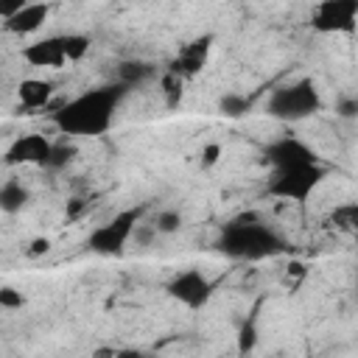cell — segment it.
<instances>
[{"label":"cell","instance_id":"obj_1","mask_svg":"<svg viewBox=\"0 0 358 358\" xmlns=\"http://www.w3.org/2000/svg\"><path fill=\"white\" fill-rule=\"evenodd\" d=\"M131 90L120 81L112 84H98L90 87L84 92H78L76 98L64 101L62 106H56L50 112V123L67 137H101L115 126V115L120 109V103L126 101Z\"/></svg>","mask_w":358,"mask_h":358},{"label":"cell","instance_id":"obj_20","mask_svg":"<svg viewBox=\"0 0 358 358\" xmlns=\"http://www.w3.org/2000/svg\"><path fill=\"white\" fill-rule=\"evenodd\" d=\"M257 344V316L252 313L243 324H241V333H238V352L241 355H249Z\"/></svg>","mask_w":358,"mask_h":358},{"label":"cell","instance_id":"obj_25","mask_svg":"<svg viewBox=\"0 0 358 358\" xmlns=\"http://www.w3.org/2000/svg\"><path fill=\"white\" fill-rule=\"evenodd\" d=\"M221 145L218 143H207V145H201V151H199V168L201 171H207V168H213L218 159H221Z\"/></svg>","mask_w":358,"mask_h":358},{"label":"cell","instance_id":"obj_19","mask_svg":"<svg viewBox=\"0 0 358 358\" xmlns=\"http://www.w3.org/2000/svg\"><path fill=\"white\" fill-rule=\"evenodd\" d=\"M76 157V145L64 137V140H56L53 143V154H50V162H48V171H62L67 168V162H73Z\"/></svg>","mask_w":358,"mask_h":358},{"label":"cell","instance_id":"obj_10","mask_svg":"<svg viewBox=\"0 0 358 358\" xmlns=\"http://www.w3.org/2000/svg\"><path fill=\"white\" fill-rule=\"evenodd\" d=\"M53 143L56 140L39 134V131L20 134L6 148V165H36V168L48 171V162H50V154H53Z\"/></svg>","mask_w":358,"mask_h":358},{"label":"cell","instance_id":"obj_21","mask_svg":"<svg viewBox=\"0 0 358 358\" xmlns=\"http://www.w3.org/2000/svg\"><path fill=\"white\" fill-rule=\"evenodd\" d=\"M333 218L338 221V227H344V229L358 241V201H352V204H347V207L336 210V213H333Z\"/></svg>","mask_w":358,"mask_h":358},{"label":"cell","instance_id":"obj_29","mask_svg":"<svg viewBox=\"0 0 358 358\" xmlns=\"http://www.w3.org/2000/svg\"><path fill=\"white\" fill-rule=\"evenodd\" d=\"M355 288H358V274H355Z\"/></svg>","mask_w":358,"mask_h":358},{"label":"cell","instance_id":"obj_23","mask_svg":"<svg viewBox=\"0 0 358 358\" xmlns=\"http://www.w3.org/2000/svg\"><path fill=\"white\" fill-rule=\"evenodd\" d=\"M336 115L344 120H358V95H341L336 101Z\"/></svg>","mask_w":358,"mask_h":358},{"label":"cell","instance_id":"obj_26","mask_svg":"<svg viewBox=\"0 0 358 358\" xmlns=\"http://www.w3.org/2000/svg\"><path fill=\"white\" fill-rule=\"evenodd\" d=\"M50 252V241L48 238H34L31 243H28V249H25V257H42V255H48Z\"/></svg>","mask_w":358,"mask_h":358},{"label":"cell","instance_id":"obj_7","mask_svg":"<svg viewBox=\"0 0 358 358\" xmlns=\"http://www.w3.org/2000/svg\"><path fill=\"white\" fill-rule=\"evenodd\" d=\"M308 25L324 36H347L358 31V0H322L310 8Z\"/></svg>","mask_w":358,"mask_h":358},{"label":"cell","instance_id":"obj_11","mask_svg":"<svg viewBox=\"0 0 358 358\" xmlns=\"http://www.w3.org/2000/svg\"><path fill=\"white\" fill-rule=\"evenodd\" d=\"M210 50H213V34H201V36L190 39L187 45H182L179 53L168 62L165 70L179 76V78H185V81H190L204 70V64L210 59Z\"/></svg>","mask_w":358,"mask_h":358},{"label":"cell","instance_id":"obj_13","mask_svg":"<svg viewBox=\"0 0 358 358\" xmlns=\"http://www.w3.org/2000/svg\"><path fill=\"white\" fill-rule=\"evenodd\" d=\"M53 92H56V84L48 81V78H22V81L17 84V101H20V106L28 109V112L45 109V106L50 103Z\"/></svg>","mask_w":358,"mask_h":358},{"label":"cell","instance_id":"obj_22","mask_svg":"<svg viewBox=\"0 0 358 358\" xmlns=\"http://www.w3.org/2000/svg\"><path fill=\"white\" fill-rule=\"evenodd\" d=\"M157 238H159V232H157V227H154L151 221H145V218H143V221L137 224V229H134V235H131V243H134L137 249H148V246H151V243H154Z\"/></svg>","mask_w":358,"mask_h":358},{"label":"cell","instance_id":"obj_8","mask_svg":"<svg viewBox=\"0 0 358 358\" xmlns=\"http://www.w3.org/2000/svg\"><path fill=\"white\" fill-rule=\"evenodd\" d=\"M168 296L190 310H201L210 305L213 294H215V282L201 271V268H185V271H176L168 285H165Z\"/></svg>","mask_w":358,"mask_h":358},{"label":"cell","instance_id":"obj_4","mask_svg":"<svg viewBox=\"0 0 358 358\" xmlns=\"http://www.w3.org/2000/svg\"><path fill=\"white\" fill-rule=\"evenodd\" d=\"M322 109V95L313 78H296L271 90L266 101V115L280 123H302Z\"/></svg>","mask_w":358,"mask_h":358},{"label":"cell","instance_id":"obj_3","mask_svg":"<svg viewBox=\"0 0 358 358\" xmlns=\"http://www.w3.org/2000/svg\"><path fill=\"white\" fill-rule=\"evenodd\" d=\"M92 48V39L81 31H67V34H50L42 39L28 42L20 56L25 64L39 67V70H62L64 64L81 62Z\"/></svg>","mask_w":358,"mask_h":358},{"label":"cell","instance_id":"obj_17","mask_svg":"<svg viewBox=\"0 0 358 358\" xmlns=\"http://www.w3.org/2000/svg\"><path fill=\"white\" fill-rule=\"evenodd\" d=\"M185 78H179V76H173V73H162V78H159V87H162V98H165V106L168 109H176L179 106V101H182V95H185Z\"/></svg>","mask_w":358,"mask_h":358},{"label":"cell","instance_id":"obj_18","mask_svg":"<svg viewBox=\"0 0 358 358\" xmlns=\"http://www.w3.org/2000/svg\"><path fill=\"white\" fill-rule=\"evenodd\" d=\"M151 224L157 227L159 235H176V232L182 229L185 218H182L179 210H173V207H162V210H157V215L151 218Z\"/></svg>","mask_w":358,"mask_h":358},{"label":"cell","instance_id":"obj_5","mask_svg":"<svg viewBox=\"0 0 358 358\" xmlns=\"http://www.w3.org/2000/svg\"><path fill=\"white\" fill-rule=\"evenodd\" d=\"M145 207H126L117 210L109 221L98 224L95 229H90L87 235V249L98 257H120L126 255V249L131 246V235L137 229V224L143 221Z\"/></svg>","mask_w":358,"mask_h":358},{"label":"cell","instance_id":"obj_2","mask_svg":"<svg viewBox=\"0 0 358 358\" xmlns=\"http://www.w3.org/2000/svg\"><path fill=\"white\" fill-rule=\"evenodd\" d=\"M215 249L229 260L255 263V260H266V257L285 252V241L274 227H268L266 221H260L257 215L249 213V215H238L221 227Z\"/></svg>","mask_w":358,"mask_h":358},{"label":"cell","instance_id":"obj_14","mask_svg":"<svg viewBox=\"0 0 358 358\" xmlns=\"http://www.w3.org/2000/svg\"><path fill=\"white\" fill-rule=\"evenodd\" d=\"M31 204V190L20 179H6L0 187V210L6 215H17Z\"/></svg>","mask_w":358,"mask_h":358},{"label":"cell","instance_id":"obj_27","mask_svg":"<svg viewBox=\"0 0 358 358\" xmlns=\"http://www.w3.org/2000/svg\"><path fill=\"white\" fill-rule=\"evenodd\" d=\"M92 358H117V347H95Z\"/></svg>","mask_w":358,"mask_h":358},{"label":"cell","instance_id":"obj_15","mask_svg":"<svg viewBox=\"0 0 358 358\" xmlns=\"http://www.w3.org/2000/svg\"><path fill=\"white\" fill-rule=\"evenodd\" d=\"M154 64L151 62H143V59H126V62H120L117 64V78L115 81H120V84H126L129 90H134V87H140V84H145L148 78H154Z\"/></svg>","mask_w":358,"mask_h":358},{"label":"cell","instance_id":"obj_6","mask_svg":"<svg viewBox=\"0 0 358 358\" xmlns=\"http://www.w3.org/2000/svg\"><path fill=\"white\" fill-rule=\"evenodd\" d=\"M327 168L322 162L316 165H296V168H282V171H271L268 182H266V193L271 199H282V201H294V204H305L313 190L324 182Z\"/></svg>","mask_w":358,"mask_h":358},{"label":"cell","instance_id":"obj_12","mask_svg":"<svg viewBox=\"0 0 358 358\" xmlns=\"http://www.w3.org/2000/svg\"><path fill=\"white\" fill-rule=\"evenodd\" d=\"M50 11H53L50 3H20L17 11L3 20V28L14 36H31L48 22Z\"/></svg>","mask_w":358,"mask_h":358},{"label":"cell","instance_id":"obj_9","mask_svg":"<svg viewBox=\"0 0 358 358\" xmlns=\"http://www.w3.org/2000/svg\"><path fill=\"white\" fill-rule=\"evenodd\" d=\"M263 162L271 171H282V168H296V165H316L319 154L305 140H299L294 134H282L263 148Z\"/></svg>","mask_w":358,"mask_h":358},{"label":"cell","instance_id":"obj_28","mask_svg":"<svg viewBox=\"0 0 358 358\" xmlns=\"http://www.w3.org/2000/svg\"><path fill=\"white\" fill-rule=\"evenodd\" d=\"M117 358H145L140 350H117Z\"/></svg>","mask_w":358,"mask_h":358},{"label":"cell","instance_id":"obj_24","mask_svg":"<svg viewBox=\"0 0 358 358\" xmlns=\"http://www.w3.org/2000/svg\"><path fill=\"white\" fill-rule=\"evenodd\" d=\"M22 291H17V288H11V285H3L0 288V308L3 310H20L22 308Z\"/></svg>","mask_w":358,"mask_h":358},{"label":"cell","instance_id":"obj_16","mask_svg":"<svg viewBox=\"0 0 358 358\" xmlns=\"http://www.w3.org/2000/svg\"><path fill=\"white\" fill-rule=\"evenodd\" d=\"M249 109H252V98H246L243 92H224L218 98V112L229 120H238V117L249 115Z\"/></svg>","mask_w":358,"mask_h":358}]
</instances>
